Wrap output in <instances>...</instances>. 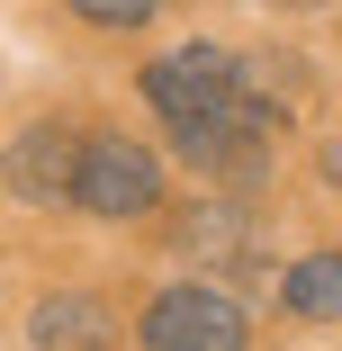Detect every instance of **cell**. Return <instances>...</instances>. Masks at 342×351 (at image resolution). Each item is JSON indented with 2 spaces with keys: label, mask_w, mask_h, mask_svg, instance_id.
I'll return each instance as SVG.
<instances>
[{
  "label": "cell",
  "mask_w": 342,
  "mask_h": 351,
  "mask_svg": "<svg viewBox=\"0 0 342 351\" xmlns=\"http://www.w3.org/2000/svg\"><path fill=\"white\" fill-rule=\"evenodd\" d=\"M180 243H189V252H208V261H243V252H252V226H243V207H234V198H217V207H198V217L180 226Z\"/></svg>",
  "instance_id": "obj_5"
},
{
  "label": "cell",
  "mask_w": 342,
  "mask_h": 351,
  "mask_svg": "<svg viewBox=\"0 0 342 351\" xmlns=\"http://www.w3.org/2000/svg\"><path fill=\"white\" fill-rule=\"evenodd\" d=\"M289 10H315V0H289Z\"/></svg>",
  "instance_id": "obj_8"
},
{
  "label": "cell",
  "mask_w": 342,
  "mask_h": 351,
  "mask_svg": "<svg viewBox=\"0 0 342 351\" xmlns=\"http://www.w3.org/2000/svg\"><path fill=\"white\" fill-rule=\"evenodd\" d=\"M73 207H90V217H145V207H162V162L135 145V135H73V189H63Z\"/></svg>",
  "instance_id": "obj_1"
},
{
  "label": "cell",
  "mask_w": 342,
  "mask_h": 351,
  "mask_svg": "<svg viewBox=\"0 0 342 351\" xmlns=\"http://www.w3.org/2000/svg\"><path fill=\"white\" fill-rule=\"evenodd\" d=\"M145 351H252V315L208 279H171L145 306Z\"/></svg>",
  "instance_id": "obj_2"
},
{
  "label": "cell",
  "mask_w": 342,
  "mask_h": 351,
  "mask_svg": "<svg viewBox=\"0 0 342 351\" xmlns=\"http://www.w3.org/2000/svg\"><path fill=\"white\" fill-rule=\"evenodd\" d=\"M333 279H342V270H333V252H306V261L289 270V289H280V298H289L306 324H333V306H342V289H333Z\"/></svg>",
  "instance_id": "obj_6"
},
{
  "label": "cell",
  "mask_w": 342,
  "mask_h": 351,
  "mask_svg": "<svg viewBox=\"0 0 342 351\" xmlns=\"http://www.w3.org/2000/svg\"><path fill=\"white\" fill-rule=\"evenodd\" d=\"M27 342H36V351H99V342H108V306H99L90 289H63V298H45V306L27 315Z\"/></svg>",
  "instance_id": "obj_4"
},
{
  "label": "cell",
  "mask_w": 342,
  "mask_h": 351,
  "mask_svg": "<svg viewBox=\"0 0 342 351\" xmlns=\"http://www.w3.org/2000/svg\"><path fill=\"white\" fill-rule=\"evenodd\" d=\"M0 180L19 198H36V207H63V189H73V135L63 126H27L19 145L0 154Z\"/></svg>",
  "instance_id": "obj_3"
},
{
  "label": "cell",
  "mask_w": 342,
  "mask_h": 351,
  "mask_svg": "<svg viewBox=\"0 0 342 351\" xmlns=\"http://www.w3.org/2000/svg\"><path fill=\"white\" fill-rule=\"evenodd\" d=\"M63 10H82L90 27H145V19L162 10V0H63Z\"/></svg>",
  "instance_id": "obj_7"
}]
</instances>
